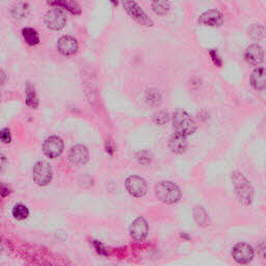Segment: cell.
<instances>
[{
	"label": "cell",
	"instance_id": "18",
	"mask_svg": "<svg viewBox=\"0 0 266 266\" xmlns=\"http://www.w3.org/2000/svg\"><path fill=\"white\" fill-rule=\"evenodd\" d=\"M250 83L253 88L257 91H264L266 83H265V70L264 68H257L255 69L253 73L250 75Z\"/></svg>",
	"mask_w": 266,
	"mask_h": 266
},
{
	"label": "cell",
	"instance_id": "32",
	"mask_svg": "<svg viewBox=\"0 0 266 266\" xmlns=\"http://www.w3.org/2000/svg\"><path fill=\"white\" fill-rule=\"evenodd\" d=\"M7 81V74L4 70L0 69V87H3Z\"/></svg>",
	"mask_w": 266,
	"mask_h": 266
},
{
	"label": "cell",
	"instance_id": "17",
	"mask_svg": "<svg viewBox=\"0 0 266 266\" xmlns=\"http://www.w3.org/2000/svg\"><path fill=\"white\" fill-rule=\"evenodd\" d=\"M30 12H31V7L29 3L20 2V3L15 4L11 8L10 14H11L12 18L16 19V20H22L29 16Z\"/></svg>",
	"mask_w": 266,
	"mask_h": 266
},
{
	"label": "cell",
	"instance_id": "12",
	"mask_svg": "<svg viewBox=\"0 0 266 266\" xmlns=\"http://www.w3.org/2000/svg\"><path fill=\"white\" fill-rule=\"evenodd\" d=\"M49 7L66 11L74 16H80L82 14L81 7L76 0H47Z\"/></svg>",
	"mask_w": 266,
	"mask_h": 266
},
{
	"label": "cell",
	"instance_id": "34",
	"mask_svg": "<svg viewBox=\"0 0 266 266\" xmlns=\"http://www.w3.org/2000/svg\"><path fill=\"white\" fill-rule=\"evenodd\" d=\"M109 2L113 4V6H115V7H117L119 5V0H109Z\"/></svg>",
	"mask_w": 266,
	"mask_h": 266
},
{
	"label": "cell",
	"instance_id": "28",
	"mask_svg": "<svg viewBox=\"0 0 266 266\" xmlns=\"http://www.w3.org/2000/svg\"><path fill=\"white\" fill-rule=\"evenodd\" d=\"M0 139H2V142H4L5 144H9L11 143V131L10 129L8 128H5L3 129L2 131H0Z\"/></svg>",
	"mask_w": 266,
	"mask_h": 266
},
{
	"label": "cell",
	"instance_id": "20",
	"mask_svg": "<svg viewBox=\"0 0 266 266\" xmlns=\"http://www.w3.org/2000/svg\"><path fill=\"white\" fill-rule=\"evenodd\" d=\"M26 97H25V103L29 107L32 108H37L39 106V99H38V95L36 92L35 86H33L31 82L27 83L26 86Z\"/></svg>",
	"mask_w": 266,
	"mask_h": 266
},
{
	"label": "cell",
	"instance_id": "3",
	"mask_svg": "<svg viewBox=\"0 0 266 266\" xmlns=\"http://www.w3.org/2000/svg\"><path fill=\"white\" fill-rule=\"evenodd\" d=\"M155 194L160 202L167 205L178 203L182 195L180 188L170 181H161L156 184Z\"/></svg>",
	"mask_w": 266,
	"mask_h": 266
},
{
	"label": "cell",
	"instance_id": "16",
	"mask_svg": "<svg viewBox=\"0 0 266 266\" xmlns=\"http://www.w3.org/2000/svg\"><path fill=\"white\" fill-rule=\"evenodd\" d=\"M244 59L248 64L253 66L260 65L264 60L263 48L258 44L249 45L245 50Z\"/></svg>",
	"mask_w": 266,
	"mask_h": 266
},
{
	"label": "cell",
	"instance_id": "25",
	"mask_svg": "<svg viewBox=\"0 0 266 266\" xmlns=\"http://www.w3.org/2000/svg\"><path fill=\"white\" fill-rule=\"evenodd\" d=\"M248 35L250 36L251 39H254L256 41L261 40L264 37V29H263V26H261L259 24L253 25L248 30Z\"/></svg>",
	"mask_w": 266,
	"mask_h": 266
},
{
	"label": "cell",
	"instance_id": "1",
	"mask_svg": "<svg viewBox=\"0 0 266 266\" xmlns=\"http://www.w3.org/2000/svg\"><path fill=\"white\" fill-rule=\"evenodd\" d=\"M233 186L237 199L245 206H249L254 200V189L249 184L248 180L239 172L232 174Z\"/></svg>",
	"mask_w": 266,
	"mask_h": 266
},
{
	"label": "cell",
	"instance_id": "9",
	"mask_svg": "<svg viewBox=\"0 0 266 266\" xmlns=\"http://www.w3.org/2000/svg\"><path fill=\"white\" fill-rule=\"evenodd\" d=\"M254 249L249 244L240 242L237 243L232 250V256L234 260L239 264H247L254 258Z\"/></svg>",
	"mask_w": 266,
	"mask_h": 266
},
{
	"label": "cell",
	"instance_id": "13",
	"mask_svg": "<svg viewBox=\"0 0 266 266\" xmlns=\"http://www.w3.org/2000/svg\"><path fill=\"white\" fill-rule=\"evenodd\" d=\"M90 159V153L86 146L76 145L69 152V160L74 165H83Z\"/></svg>",
	"mask_w": 266,
	"mask_h": 266
},
{
	"label": "cell",
	"instance_id": "22",
	"mask_svg": "<svg viewBox=\"0 0 266 266\" xmlns=\"http://www.w3.org/2000/svg\"><path fill=\"white\" fill-rule=\"evenodd\" d=\"M152 10L158 16H165L170 11V3L167 0H153Z\"/></svg>",
	"mask_w": 266,
	"mask_h": 266
},
{
	"label": "cell",
	"instance_id": "33",
	"mask_svg": "<svg viewBox=\"0 0 266 266\" xmlns=\"http://www.w3.org/2000/svg\"><path fill=\"white\" fill-rule=\"evenodd\" d=\"M106 149H107V152L110 154V155H113V154H114V147L111 146L110 141H107V143H106Z\"/></svg>",
	"mask_w": 266,
	"mask_h": 266
},
{
	"label": "cell",
	"instance_id": "19",
	"mask_svg": "<svg viewBox=\"0 0 266 266\" xmlns=\"http://www.w3.org/2000/svg\"><path fill=\"white\" fill-rule=\"evenodd\" d=\"M21 35L24 42L29 46L34 47L40 44L41 40L39 33L35 29H33V27H24V29H22L21 31Z\"/></svg>",
	"mask_w": 266,
	"mask_h": 266
},
{
	"label": "cell",
	"instance_id": "35",
	"mask_svg": "<svg viewBox=\"0 0 266 266\" xmlns=\"http://www.w3.org/2000/svg\"><path fill=\"white\" fill-rule=\"evenodd\" d=\"M3 243H2V240H0V253H2V251H3Z\"/></svg>",
	"mask_w": 266,
	"mask_h": 266
},
{
	"label": "cell",
	"instance_id": "6",
	"mask_svg": "<svg viewBox=\"0 0 266 266\" xmlns=\"http://www.w3.org/2000/svg\"><path fill=\"white\" fill-rule=\"evenodd\" d=\"M44 23L47 26V29L54 32H59L62 31L66 26L67 16L64 11L52 8L45 14Z\"/></svg>",
	"mask_w": 266,
	"mask_h": 266
},
{
	"label": "cell",
	"instance_id": "31",
	"mask_svg": "<svg viewBox=\"0 0 266 266\" xmlns=\"http://www.w3.org/2000/svg\"><path fill=\"white\" fill-rule=\"evenodd\" d=\"M10 194V189L7 185H2L0 186V195H3V197H7V195Z\"/></svg>",
	"mask_w": 266,
	"mask_h": 266
},
{
	"label": "cell",
	"instance_id": "7",
	"mask_svg": "<svg viewBox=\"0 0 266 266\" xmlns=\"http://www.w3.org/2000/svg\"><path fill=\"white\" fill-rule=\"evenodd\" d=\"M125 187L134 198L144 197L148 190L146 180L139 176L128 177L125 181Z\"/></svg>",
	"mask_w": 266,
	"mask_h": 266
},
{
	"label": "cell",
	"instance_id": "11",
	"mask_svg": "<svg viewBox=\"0 0 266 266\" xmlns=\"http://www.w3.org/2000/svg\"><path fill=\"white\" fill-rule=\"evenodd\" d=\"M129 233L131 238H133L136 241L145 240L149 233V226L147 220L142 216L135 218L131 223Z\"/></svg>",
	"mask_w": 266,
	"mask_h": 266
},
{
	"label": "cell",
	"instance_id": "4",
	"mask_svg": "<svg viewBox=\"0 0 266 266\" xmlns=\"http://www.w3.org/2000/svg\"><path fill=\"white\" fill-rule=\"evenodd\" d=\"M122 5L128 15L138 24L148 27L153 26V21L135 0H122Z\"/></svg>",
	"mask_w": 266,
	"mask_h": 266
},
{
	"label": "cell",
	"instance_id": "23",
	"mask_svg": "<svg viewBox=\"0 0 266 266\" xmlns=\"http://www.w3.org/2000/svg\"><path fill=\"white\" fill-rule=\"evenodd\" d=\"M30 210L23 204H17L13 208V216L18 220H23L29 217Z\"/></svg>",
	"mask_w": 266,
	"mask_h": 266
},
{
	"label": "cell",
	"instance_id": "8",
	"mask_svg": "<svg viewBox=\"0 0 266 266\" xmlns=\"http://www.w3.org/2000/svg\"><path fill=\"white\" fill-rule=\"evenodd\" d=\"M64 142L59 136H50L43 144V152L49 158H57L64 152Z\"/></svg>",
	"mask_w": 266,
	"mask_h": 266
},
{
	"label": "cell",
	"instance_id": "5",
	"mask_svg": "<svg viewBox=\"0 0 266 266\" xmlns=\"http://www.w3.org/2000/svg\"><path fill=\"white\" fill-rule=\"evenodd\" d=\"M33 177L34 181L39 186H47L52 181L53 177L51 165L44 160L38 161L34 166Z\"/></svg>",
	"mask_w": 266,
	"mask_h": 266
},
{
	"label": "cell",
	"instance_id": "27",
	"mask_svg": "<svg viewBox=\"0 0 266 266\" xmlns=\"http://www.w3.org/2000/svg\"><path fill=\"white\" fill-rule=\"evenodd\" d=\"M209 55H210V58H211L213 64H214L216 67L220 68V67L222 66V61H221V59L219 58V55H218V53H217L216 50L211 49V50L209 51Z\"/></svg>",
	"mask_w": 266,
	"mask_h": 266
},
{
	"label": "cell",
	"instance_id": "21",
	"mask_svg": "<svg viewBox=\"0 0 266 266\" xmlns=\"http://www.w3.org/2000/svg\"><path fill=\"white\" fill-rule=\"evenodd\" d=\"M193 216L194 220L201 227L209 226V217L206 212V210L202 206H195L193 208Z\"/></svg>",
	"mask_w": 266,
	"mask_h": 266
},
{
	"label": "cell",
	"instance_id": "15",
	"mask_svg": "<svg viewBox=\"0 0 266 266\" xmlns=\"http://www.w3.org/2000/svg\"><path fill=\"white\" fill-rule=\"evenodd\" d=\"M188 143H187V136L182 135L180 133H174L170 141H169V148L172 153L177 154V155H182L187 150Z\"/></svg>",
	"mask_w": 266,
	"mask_h": 266
},
{
	"label": "cell",
	"instance_id": "14",
	"mask_svg": "<svg viewBox=\"0 0 266 266\" xmlns=\"http://www.w3.org/2000/svg\"><path fill=\"white\" fill-rule=\"evenodd\" d=\"M199 23L204 26L218 27L223 23V16L219 11L209 10L203 13L199 17Z\"/></svg>",
	"mask_w": 266,
	"mask_h": 266
},
{
	"label": "cell",
	"instance_id": "26",
	"mask_svg": "<svg viewBox=\"0 0 266 266\" xmlns=\"http://www.w3.org/2000/svg\"><path fill=\"white\" fill-rule=\"evenodd\" d=\"M167 121H169V114L165 113V111H159L158 114L154 116V122L158 125H163Z\"/></svg>",
	"mask_w": 266,
	"mask_h": 266
},
{
	"label": "cell",
	"instance_id": "30",
	"mask_svg": "<svg viewBox=\"0 0 266 266\" xmlns=\"http://www.w3.org/2000/svg\"><path fill=\"white\" fill-rule=\"evenodd\" d=\"M94 245H95V247H96V249H97L98 253L101 254V255H107L105 247H104L100 242H98V241L95 240V241H94Z\"/></svg>",
	"mask_w": 266,
	"mask_h": 266
},
{
	"label": "cell",
	"instance_id": "29",
	"mask_svg": "<svg viewBox=\"0 0 266 266\" xmlns=\"http://www.w3.org/2000/svg\"><path fill=\"white\" fill-rule=\"evenodd\" d=\"M7 165H8V158L5 155V154L0 153V173L4 172L7 169Z\"/></svg>",
	"mask_w": 266,
	"mask_h": 266
},
{
	"label": "cell",
	"instance_id": "10",
	"mask_svg": "<svg viewBox=\"0 0 266 266\" xmlns=\"http://www.w3.org/2000/svg\"><path fill=\"white\" fill-rule=\"evenodd\" d=\"M58 50L64 57H71L79 49L78 41L72 36H63L58 40Z\"/></svg>",
	"mask_w": 266,
	"mask_h": 266
},
{
	"label": "cell",
	"instance_id": "24",
	"mask_svg": "<svg viewBox=\"0 0 266 266\" xmlns=\"http://www.w3.org/2000/svg\"><path fill=\"white\" fill-rule=\"evenodd\" d=\"M146 100L153 106H158L161 102V96L156 90H149L146 93Z\"/></svg>",
	"mask_w": 266,
	"mask_h": 266
},
{
	"label": "cell",
	"instance_id": "2",
	"mask_svg": "<svg viewBox=\"0 0 266 266\" xmlns=\"http://www.w3.org/2000/svg\"><path fill=\"white\" fill-rule=\"evenodd\" d=\"M172 121L175 132L177 133L189 136L197 131L198 128L197 123H195V121L192 119V117L187 113V111L183 109L176 110L173 115Z\"/></svg>",
	"mask_w": 266,
	"mask_h": 266
}]
</instances>
